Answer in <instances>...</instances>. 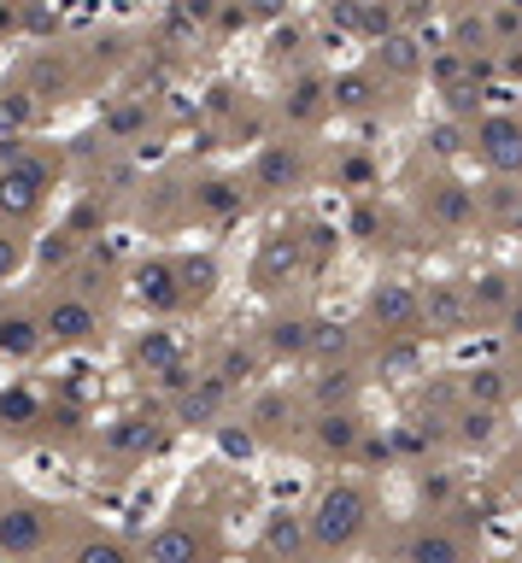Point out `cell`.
<instances>
[{
	"mask_svg": "<svg viewBox=\"0 0 522 563\" xmlns=\"http://www.w3.org/2000/svg\"><path fill=\"white\" fill-rule=\"evenodd\" d=\"M358 523H365V504H358V494H329L323 504H317V534H323V540H346Z\"/></svg>",
	"mask_w": 522,
	"mask_h": 563,
	"instance_id": "6da1fadb",
	"label": "cell"
},
{
	"mask_svg": "<svg viewBox=\"0 0 522 563\" xmlns=\"http://www.w3.org/2000/svg\"><path fill=\"white\" fill-rule=\"evenodd\" d=\"M94 329V311L82 306V299H60V306L48 311V335L53 341H82Z\"/></svg>",
	"mask_w": 522,
	"mask_h": 563,
	"instance_id": "7a4b0ae2",
	"label": "cell"
},
{
	"mask_svg": "<svg viewBox=\"0 0 522 563\" xmlns=\"http://www.w3.org/2000/svg\"><path fill=\"white\" fill-rule=\"evenodd\" d=\"M194 552H200L194 528H165L148 540V563H194Z\"/></svg>",
	"mask_w": 522,
	"mask_h": 563,
	"instance_id": "3957f363",
	"label": "cell"
},
{
	"mask_svg": "<svg viewBox=\"0 0 522 563\" xmlns=\"http://www.w3.org/2000/svg\"><path fill=\"white\" fill-rule=\"evenodd\" d=\"M0 546H7V552H36V546H41V523L30 511L0 516Z\"/></svg>",
	"mask_w": 522,
	"mask_h": 563,
	"instance_id": "277c9868",
	"label": "cell"
},
{
	"mask_svg": "<svg viewBox=\"0 0 522 563\" xmlns=\"http://www.w3.org/2000/svg\"><path fill=\"white\" fill-rule=\"evenodd\" d=\"M36 170H12V177H0V206H12V212H30L36 206Z\"/></svg>",
	"mask_w": 522,
	"mask_h": 563,
	"instance_id": "5b68a950",
	"label": "cell"
},
{
	"mask_svg": "<svg viewBox=\"0 0 522 563\" xmlns=\"http://www.w3.org/2000/svg\"><path fill=\"white\" fill-rule=\"evenodd\" d=\"M0 346H12V353H30V346H36L30 323H0Z\"/></svg>",
	"mask_w": 522,
	"mask_h": 563,
	"instance_id": "8992f818",
	"label": "cell"
},
{
	"mask_svg": "<svg viewBox=\"0 0 522 563\" xmlns=\"http://www.w3.org/2000/svg\"><path fill=\"white\" fill-rule=\"evenodd\" d=\"M77 563H124V552L112 540H100V546H82V558Z\"/></svg>",
	"mask_w": 522,
	"mask_h": 563,
	"instance_id": "52a82bcc",
	"label": "cell"
},
{
	"mask_svg": "<svg viewBox=\"0 0 522 563\" xmlns=\"http://www.w3.org/2000/svg\"><path fill=\"white\" fill-rule=\"evenodd\" d=\"M12 265V247H0V270H7Z\"/></svg>",
	"mask_w": 522,
	"mask_h": 563,
	"instance_id": "ba28073f",
	"label": "cell"
}]
</instances>
